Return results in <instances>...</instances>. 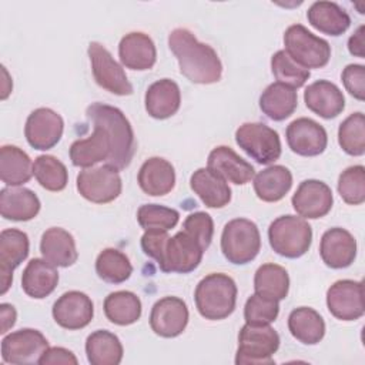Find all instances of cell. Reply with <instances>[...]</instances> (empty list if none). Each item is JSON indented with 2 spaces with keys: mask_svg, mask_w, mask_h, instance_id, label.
Listing matches in <instances>:
<instances>
[{
  "mask_svg": "<svg viewBox=\"0 0 365 365\" xmlns=\"http://www.w3.org/2000/svg\"><path fill=\"white\" fill-rule=\"evenodd\" d=\"M178 220V211L165 205L144 204L137 211V221L144 230L168 231L177 225Z\"/></svg>",
  "mask_w": 365,
  "mask_h": 365,
  "instance_id": "obj_43",
  "label": "cell"
},
{
  "mask_svg": "<svg viewBox=\"0 0 365 365\" xmlns=\"http://www.w3.org/2000/svg\"><path fill=\"white\" fill-rule=\"evenodd\" d=\"M41 365H56V364H64V365H77L78 361L76 358V355L61 346H48L46 349V352L41 355L40 362Z\"/></svg>",
  "mask_w": 365,
  "mask_h": 365,
  "instance_id": "obj_49",
  "label": "cell"
},
{
  "mask_svg": "<svg viewBox=\"0 0 365 365\" xmlns=\"http://www.w3.org/2000/svg\"><path fill=\"white\" fill-rule=\"evenodd\" d=\"M168 238L170 235L167 234V231L145 230V232L141 237V248L145 255H148L150 258L155 259V262H158L163 257Z\"/></svg>",
  "mask_w": 365,
  "mask_h": 365,
  "instance_id": "obj_48",
  "label": "cell"
},
{
  "mask_svg": "<svg viewBox=\"0 0 365 365\" xmlns=\"http://www.w3.org/2000/svg\"><path fill=\"white\" fill-rule=\"evenodd\" d=\"M271 248L281 257L299 258L311 247L312 230L305 218L297 215H281L268 228Z\"/></svg>",
  "mask_w": 365,
  "mask_h": 365,
  "instance_id": "obj_5",
  "label": "cell"
},
{
  "mask_svg": "<svg viewBox=\"0 0 365 365\" xmlns=\"http://www.w3.org/2000/svg\"><path fill=\"white\" fill-rule=\"evenodd\" d=\"M88 57L94 80L101 88L115 96H130L133 93V86L123 67L103 44L91 41L88 44Z\"/></svg>",
  "mask_w": 365,
  "mask_h": 365,
  "instance_id": "obj_10",
  "label": "cell"
},
{
  "mask_svg": "<svg viewBox=\"0 0 365 365\" xmlns=\"http://www.w3.org/2000/svg\"><path fill=\"white\" fill-rule=\"evenodd\" d=\"M279 348V335L269 324H248L238 334L237 365L274 364L272 355Z\"/></svg>",
  "mask_w": 365,
  "mask_h": 365,
  "instance_id": "obj_4",
  "label": "cell"
},
{
  "mask_svg": "<svg viewBox=\"0 0 365 365\" xmlns=\"http://www.w3.org/2000/svg\"><path fill=\"white\" fill-rule=\"evenodd\" d=\"M47 348L48 342L40 331L23 328L3 338L1 358L7 364H38Z\"/></svg>",
  "mask_w": 365,
  "mask_h": 365,
  "instance_id": "obj_12",
  "label": "cell"
},
{
  "mask_svg": "<svg viewBox=\"0 0 365 365\" xmlns=\"http://www.w3.org/2000/svg\"><path fill=\"white\" fill-rule=\"evenodd\" d=\"M342 83L346 91L356 100L365 98V67L362 64H348L342 71Z\"/></svg>",
  "mask_w": 365,
  "mask_h": 365,
  "instance_id": "obj_47",
  "label": "cell"
},
{
  "mask_svg": "<svg viewBox=\"0 0 365 365\" xmlns=\"http://www.w3.org/2000/svg\"><path fill=\"white\" fill-rule=\"evenodd\" d=\"M51 314L57 325L68 331H76L91 322L94 307L87 294L81 291H68L54 302Z\"/></svg>",
  "mask_w": 365,
  "mask_h": 365,
  "instance_id": "obj_17",
  "label": "cell"
},
{
  "mask_svg": "<svg viewBox=\"0 0 365 365\" xmlns=\"http://www.w3.org/2000/svg\"><path fill=\"white\" fill-rule=\"evenodd\" d=\"M341 148L354 157L365 153V117L361 111L349 114L338 128Z\"/></svg>",
  "mask_w": 365,
  "mask_h": 365,
  "instance_id": "obj_41",
  "label": "cell"
},
{
  "mask_svg": "<svg viewBox=\"0 0 365 365\" xmlns=\"http://www.w3.org/2000/svg\"><path fill=\"white\" fill-rule=\"evenodd\" d=\"M194 299L201 317L210 321L224 319L235 309V281L222 272L208 274L197 284Z\"/></svg>",
  "mask_w": 365,
  "mask_h": 365,
  "instance_id": "obj_3",
  "label": "cell"
},
{
  "mask_svg": "<svg viewBox=\"0 0 365 365\" xmlns=\"http://www.w3.org/2000/svg\"><path fill=\"white\" fill-rule=\"evenodd\" d=\"M235 141L259 164H271L281 155L278 133L264 123H244L235 131Z\"/></svg>",
  "mask_w": 365,
  "mask_h": 365,
  "instance_id": "obj_8",
  "label": "cell"
},
{
  "mask_svg": "<svg viewBox=\"0 0 365 365\" xmlns=\"http://www.w3.org/2000/svg\"><path fill=\"white\" fill-rule=\"evenodd\" d=\"M208 168L237 185L250 182L255 175L254 167L227 145H218L210 153Z\"/></svg>",
  "mask_w": 365,
  "mask_h": 365,
  "instance_id": "obj_24",
  "label": "cell"
},
{
  "mask_svg": "<svg viewBox=\"0 0 365 365\" xmlns=\"http://www.w3.org/2000/svg\"><path fill=\"white\" fill-rule=\"evenodd\" d=\"M86 113L93 123L104 125L111 135L113 153L107 164L115 167L117 170L128 167L135 154L137 145L133 127L123 111L108 104L93 103L87 107Z\"/></svg>",
  "mask_w": 365,
  "mask_h": 365,
  "instance_id": "obj_2",
  "label": "cell"
},
{
  "mask_svg": "<svg viewBox=\"0 0 365 365\" xmlns=\"http://www.w3.org/2000/svg\"><path fill=\"white\" fill-rule=\"evenodd\" d=\"M94 130L87 138L76 140L70 145V160L73 165L90 168L100 161H108L113 153V141L107 128L98 123H93Z\"/></svg>",
  "mask_w": 365,
  "mask_h": 365,
  "instance_id": "obj_19",
  "label": "cell"
},
{
  "mask_svg": "<svg viewBox=\"0 0 365 365\" xmlns=\"http://www.w3.org/2000/svg\"><path fill=\"white\" fill-rule=\"evenodd\" d=\"M204 248L184 230L170 237L161 259L157 262L164 272L188 274L194 271L202 259Z\"/></svg>",
  "mask_w": 365,
  "mask_h": 365,
  "instance_id": "obj_11",
  "label": "cell"
},
{
  "mask_svg": "<svg viewBox=\"0 0 365 365\" xmlns=\"http://www.w3.org/2000/svg\"><path fill=\"white\" fill-rule=\"evenodd\" d=\"M123 182L118 170L110 164L84 168L77 175V190L94 204H107L121 194Z\"/></svg>",
  "mask_w": 365,
  "mask_h": 365,
  "instance_id": "obj_9",
  "label": "cell"
},
{
  "mask_svg": "<svg viewBox=\"0 0 365 365\" xmlns=\"http://www.w3.org/2000/svg\"><path fill=\"white\" fill-rule=\"evenodd\" d=\"M29 237L17 228L3 230L0 234V281L1 294H6L13 281V271L29 255Z\"/></svg>",
  "mask_w": 365,
  "mask_h": 365,
  "instance_id": "obj_20",
  "label": "cell"
},
{
  "mask_svg": "<svg viewBox=\"0 0 365 365\" xmlns=\"http://www.w3.org/2000/svg\"><path fill=\"white\" fill-rule=\"evenodd\" d=\"M64 121L51 108L40 107L31 111L26 120L24 135L27 143L36 150H50L61 138Z\"/></svg>",
  "mask_w": 365,
  "mask_h": 365,
  "instance_id": "obj_14",
  "label": "cell"
},
{
  "mask_svg": "<svg viewBox=\"0 0 365 365\" xmlns=\"http://www.w3.org/2000/svg\"><path fill=\"white\" fill-rule=\"evenodd\" d=\"M279 312L278 301L252 294L244 307V318L248 324H271L277 319Z\"/></svg>",
  "mask_w": 365,
  "mask_h": 365,
  "instance_id": "obj_45",
  "label": "cell"
},
{
  "mask_svg": "<svg viewBox=\"0 0 365 365\" xmlns=\"http://www.w3.org/2000/svg\"><path fill=\"white\" fill-rule=\"evenodd\" d=\"M291 202L298 215L317 220L331 211L334 197L331 188L324 181L305 180L298 185Z\"/></svg>",
  "mask_w": 365,
  "mask_h": 365,
  "instance_id": "obj_18",
  "label": "cell"
},
{
  "mask_svg": "<svg viewBox=\"0 0 365 365\" xmlns=\"http://www.w3.org/2000/svg\"><path fill=\"white\" fill-rule=\"evenodd\" d=\"M118 56L124 67L144 71L150 70L155 64L157 50L148 34L141 31H131L120 40Z\"/></svg>",
  "mask_w": 365,
  "mask_h": 365,
  "instance_id": "obj_22",
  "label": "cell"
},
{
  "mask_svg": "<svg viewBox=\"0 0 365 365\" xmlns=\"http://www.w3.org/2000/svg\"><path fill=\"white\" fill-rule=\"evenodd\" d=\"M33 163L30 157L16 145L0 148V178L9 187H19L30 181Z\"/></svg>",
  "mask_w": 365,
  "mask_h": 365,
  "instance_id": "obj_35",
  "label": "cell"
},
{
  "mask_svg": "<svg viewBox=\"0 0 365 365\" xmlns=\"http://www.w3.org/2000/svg\"><path fill=\"white\" fill-rule=\"evenodd\" d=\"M182 228L187 234H190L194 240L198 241L204 251L210 247L214 235V221L207 212L197 211L190 214L185 218Z\"/></svg>",
  "mask_w": 365,
  "mask_h": 365,
  "instance_id": "obj_46",
  "label": "cell"
},
{
  "mask_svg": "<svg viewBox=\"0 0 365 365\" xmlns=\"http://www.w3.org/2000/svg\"><path fill=\"white\" fill-rule=\"evenodd\" d=\"M168 46L175 56L180 73L197 84H212L220 81L222 64L217 51L200 43L187 29H174L168 36Z\"/></svg>",
  "mask_w": 365,
  "mask_h": 365,
  "instance_id": "obj_1",
  "label": "cell"
},
{
  "mask_svg": "<svg viewBox=\"0 0 365 365\" xmlns=\"http://www.w3.org/2000/svg\"><path fill=\"white\" fill-rule=\"evenodd\" d=\"M254 289L257 294L275 301L285 299L289 289V277L287 269L272 262L262 264L255 272Z\"/></svg>",
  "mask_w": 365,
  "mask_h": 365,
  "instance_id": "obj_38",
  "label": "cell"
},
{
  "mask_svg": "<svg viewBox=\"0 0 365 365\" xmlns=\"http://www.w3.org/2000/svg\"><path fill=\"white\" fill-rule=\"evenodd\" d=\"M86 354L91 365H118L124 349L115 334L107 329H97L86 339Z\"/></svg>",
  "mask_w": 365,
  "mask_h": 365,
  "instance_id": "obj_34",
  "label": "cell"
},
{
  "mask_svg": "<svg viewBox=\"0 0 365 365\" xmlns=\"http://www.w3.org/2000/svg\"><path fill=\"white\" fill-rule=\"evenodd\" d=\"M338 192L349 205H359L365 201L364 165H352L341 173L338 178Z\"/></svg>",
  "mask_w": 365,
  "mask_h": 365,
  "instance_id": "obj_44",
  "label": "cell"
},
{
  "mask_svg": "<svg viewBox=\"0 0 365 365\" xmlns=\"http://www.w3.org/2000/svg\"><path fill=\"white\" fill-rule=\"evenodd\" d=\"M298 106V96L295 88L281 83L269 84L259 96L261 111L274 121L288 118Z\"/></svg>",
  "mask_w": 365,
  "mask_h": 365,
  "instance_id": "obj_32",
  "label": "cell"
},
{
  "mask_svg": "<svg viewBox=\"0 0 365 365\" xmlns=\"http://www.w3.org/2000/svg\"><path fill=\"white\" fill-rule=\"evenodd\" d=\"M38 197L24 187H6L0 191V214L11 221H30L40 211Z\"/></svg>",
  "mask_w": 365,
  "mask_h": 365,
  "instance_id": "obj_29",
  "label": "cell"
},
{
  "mask_svg": "<svg viewBox=\"0 0 365 365\" xmlns=\"http://www.w3.org/2000/svg\"><path fill=\"white\" fill-rule=\"evenodd\" d=\"M58 284V272L44 258H33L21 274L23 291L36 299L48 297Z\"/></svg>",
  "mask_w": 365,
  "mask_h": 365,
  "instance_id": "obj_30",
  "label": "cell"
},
{
  "mask_svg": "<svg viewBox=\"0 0 365 365\" xmlns=\"http://www.w3.org/2000/svg\"><path fill=\"white\" fill-rule=\"evenodd\" d=\"M190 185L208 208H222L231 201V188L227 181L208 167L194 171Z\"/></svg>",
  "mask_w": 365,
  "mask_h": 365,
  "instance_id": "obj_28",
  "label": "cell"
},
{
  "mask_svg": "<svg viewBox=\"0 0 365 365\" xmlns=\"http://www.w3.org/2000/svg\"><path fill=\"white\" fill-rule=\"evenodd\" d=\"M292 185V174L284 165H271L254 177V191L265 202L282 200Z\"/></svg>",
  "mask_w": 365,
  "mask_h": 365,
  "instance_id": "obj_33",
  "label": "cell"
},
{
  "mask_svg": "<svg viewBox=\"0 0 365 365\" xmlns=\"http://www.w3.org/2000/svg\"><path fill=\"white\" fill-rule=\"evenodd\" d=\"M261 235L255 222L247 218L228 221L221 234V251L235 265L251 262L259 252Z\"/></svg>",
  "mask_w": 365,
  "mask_h": 365,
  "instance_id": "obj_6",
  "label": "cell"
},
{
  "mask_svg": "<svg viewBox=\"0 0 365 365\" xmlns=\"http://www.w3.org/2000/svg\"><path fill=\"white\" fill-rule=\"evenodd\" d=\"M16 317H17V312H16L13 305L6 304V302L0 305V318H1V329H0V332L1 334H6L14 325Z\"/></svg>",
  "mask_w": 365,
  "mask_h": 365,
  "instance_id": "obj_51",
  "label": "cell"
},
{
  "mask_svg": "<svg viewBox=\"0 0 365 365\" xmlns=\"http://www.w3.org/2000/svg\"><path fill=\"white\" fill-rule=\"evenodd\" d=\"M287 54L304 68H321L331 58V46L327 40L312 34L302 24H292L284 33Z\"/></svg>",
  "mask_w": 365,
  "mask_h": 365,
  "instance_id": "obj_7",
  "label": "cell"
},
{
  "mask_svg": "<svg viewBox=\"0 0 365 365\" xmlns=\"http://www.w3.org/2000/svg\"><path fill=\"white\" fill-rule=\"evenodd\" d=\"M327 307L336 319H359L365 312L362 282L354 279L334 282L327 291Z\"/></svg>",
  "mask_w": 365,
  "mask_h": 365,
  "instance_id": "obj_13",
  "label": "cell"
},
{
  "mask_svg": "<svg viewBox=\"0 0 365 365\" xmlns=\"http://www.w3.org/2000/svg\"><path fill=\"white\" fill-rule=\"evenodd\" d=\"M187 324L188 308L178 297H164L151 308L150 327L154 334L163 338H175L181 335Z\"/></svg>",
  "mask_w": 365,
  "mask_h": 365,
  "instance_id": "obj_15",
  "label": "cell"
},
{
  "mask_svg": "<svg viewBox=\"0 0 365 365\" xmlns=\"http://www.w3.org/2000/svg\"><path fill=\"white\" fill-rule=\"evenodd\" d=\"M364 31H365V27L359 26L348 40L349 53L352 56H356V57H361V58H364V56H365V51H364Z\"/></svg>",
  "mask_w": 365,
  "mask_h": 365,
  "instance_id": "obj_50",
  "label": "cell"
},
{
  "mask_svg": "<svg viewBox=\"0 0 365 365\" xmlns=\"http://www.w3.org/2000/svg\"><path fill=\"white\" fill-rule=\"evenodd\" d=\"M308 23L328 36H341L351 26L348 13L334 1H315L307 11Z\"/></svg>",
  "mask_w": 365,
  "mask_h": 365,
  "instance_id": "obj_31",
  "label": "cell"
},
{
  "mask_svg": "<svg viewBox=\"0 0 365 365\" xmlns=\"http://www.w3.org/2000/svg\"><path fill=\"white\" fill-rule=\"evenodd\" d=\"M97 275L110 284H121L127 281L133 272L128 257L117 248L103 250L96 259Z\"/></svg>",
  "mask_w": 365,
  "mask_h": 365,
  "instance_id": "obj_39",
  "label": "cell"
},
{
  "mask_svg": "<svg viewBox=\"0 0 365 365\" xmlns=\"http://www.w3.org/2000/svg\"><path fill=\"white\" fill-rule=\"evenodd\" d=\"M319 255L329 268H346L356 257V241L349 231L341 227L329 228L322 234Z\"/></svg>",
  "mask_w": 365,
  "mask_h": 365,
  "instance_id": "obj_21",
  "label": "cell"
},
{
  "mask_svg": "<svg viewBox=\"0 0 365 365\" xmlns=\"http://www.w3.org/2000/svg\"><path fill=\"white\" fill-rule=\"evenodd\" d=\"M305 106L322 118L331 120L339 115L345 107L342 91L328 80H318L304 91Z\"/></svg>",
  "mask_w": 365,
  "mask_h": 365,
  "instance_id": "obj_23",
  "label": "cell"
},
{
  "mask_svg": "<svg viewBox=\"0 0 365 365\" xmlns=\"http://www.w3.org/2000/svg\"><path fill=\"white\" fill-rule=\"evenodd\" d=\"M288 329L301 344L315 345L325 335V322L314 308L299 307L291 311L288 317Z\"/></svg>",
  "mask_w": 365,
  "mask_h": 365,
  "instance_id": "obj_36",
  "label": "cell"
},
{
  "mask_svg": "<svg viewBox=\"0 0 365 365\" xmlns=\"http://www.w3.org/2000/svg\"><path fill=\"white\" fill-rule=\"evenodd\" d=\"M288 147L298 155L315 157L325 151L328 135L325 128L312 118L299 117L287 127Z\"/></svg>",
  "mask_w": 365,
  "mask_h": 365,
  "instance_id": "obj_16",
  "label": "cell"
},
{
  "mask_svg": "<svg viewBox=\"0 0 365 365\" xmlns=\"http://www.w3.org/2000/svg\"><path fill=\"white\" fill-rule=\"evenodd\" d=\"M147 113L157 120L173 117L181 104V91L175 81L161 78L148 86L144 97Z\"/></svg>",
  "mask_w": 365,
  "mask_h": 365,
  "instance_id": "obj_25",
  "label": "cell"
},
{
  "mask_svg": "<svg viewBox=\"0 0 365 365\" xmlns=\"http://www.w3.org/2000/svg\"><path fill=\"white\" fill-rule=\"evenodd\" d=\"M40 252L46 261L61 268L73 265L78 258L73 235L60 227H51L43 232Z\"/></svg>",
  "mask_w": 365,
  "mask_h": 365,
  "instance_id": "obj_27",
  "label": "cell"
},
{
  "mask_svg": "<svg viewBox=\"0 0 365 365\" xmlns=\"http://www.w3.org/2000/svg\"><path fill=\"white\" fill-rule=\"evenodd\" d=\"M271 70L277 83L291 88H299L309 78V70L295 63L285 50H278L271 58Z\"/></svg>",
  "mask_w": 365,
  "mask_h": 365,
  "instance_id": "obj_42",
  "label": "cell"
},
{
  "mask_svg": "<svg viewBox=\"0 0 365 365\" xmlns=\"http://www.w3.org/2000/svg\"><path fill=\"white\" fill-rule=\"evenodd\" d=\"M137 181L145 194L161 197L174 188L175 171L173 164L165 158L151 157L140 167Z\"/></svg>",
  "mask_w": 365,
  "mask_h": 365,
  "instance_id": "obj_26",
  "label": "cell"
},
{
  "mask_svg": "<svg viewBox=\"0 0 365 365\" xmlns=\"http://www.w3.org/2000/svg\"><path fill=\"white\" fill-rule=\"evenodd\" d=\"M104 314L115 325H131L141 317V301L131 291H115L104 299Z\"/></svg>",
  "mask_w": 365,
  "mask_h": 365,
  "instance_id": "obj_37",
  "label": "cell"
},
{
  "mask_svg": "<svg viewBox=\"0 0 365 365\" xmlns=\"http://www.w3.org/2000/svg\"><path fill=\"white\" fill-rule=\"evenodd\" d=\"M33 175L37 182L48 191H61L68 181L66 165L54 155H38L33 163Z\"/></svg>",
  "mask_w": 365,
  "mask_h": 365,
  "instance_id": "obj_40",
  "label": "cell"
}]
</instances>
